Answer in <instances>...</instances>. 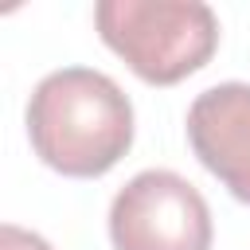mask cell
Returning <instances> with one entry per match:
<instances>
[{
  "instance_id": "3957f363",
  "label": "cell",
  "mask_w": 250,
  "mask_h": 250,
  "mask_svg": "<svg viewBox=\"0 0 250 250\" xmlns=\"http://www.w3.org/2000/svg\"><path fill=\"white\" fill-rule=\"evenodd\" d=\"M211 207L168 168L137 172L109 203L113 250H211Z\"/></svg>"
},
{
  "instance_id": "277c9868",
  "label": "cell",
  "mask_w": 250,
  "mask_h": 250,
  "mask_svg": "<svg viewBox=\"0 0 250 250\" xmlns=\"http://www.w3.org/2000/svg\"><path fill=\"white\" fill-rule=\"evenodd\" d=\"M188 141L199 164L242 203H250V86L219 82L195 94Z\"/></svg>"
},
{
  "instance_id": "6da1fadb",
  "label": "cell",
  "mask_w": 250,
  "mask_h": 250,
  "mask_svg": "<svg viewBox=\"0 0 250 250\" xmlns=\"http://www.w3.org/2000/svg\"><path fill=\"white\" fill-rule=\"evenodd\" d=\"M27 137L47 168L94 180L129 152L133 102L109 74L94 66H62L31 90Z\"/></svg>"
},
{
  "instance_id": "7a4b0ae2",
  "label": "cell",
  "mask_w": 250,
  "mask_h": 250,
  "mask_svg": "<svg viewBox=\"0 0 250 250\" xmlns=\"http://www.w3.org/2000/svg\"><path fill=\"white\" fill-rule=\"evenodd\" d=\"M102 43L148 86H176L219 47V20L199 0H102L94 8Z\"/></svg>"
},
{
  "instance_id": "5b68a950",
  "label": "cell",
  "mask_w": 250,
  "mask_h": 250,
  "mask_svg": "<svg viewBox=\"0 0 250 250\" xmlns=\"http://www.w3.org/2000/svg\"><path fill=\"white\" fill-rule=\"evenodd\" d=\"M0 250H55V246L43 234H35V230H23L16 223H4L0 227Z\"/></svg>"
}]
</instances>
